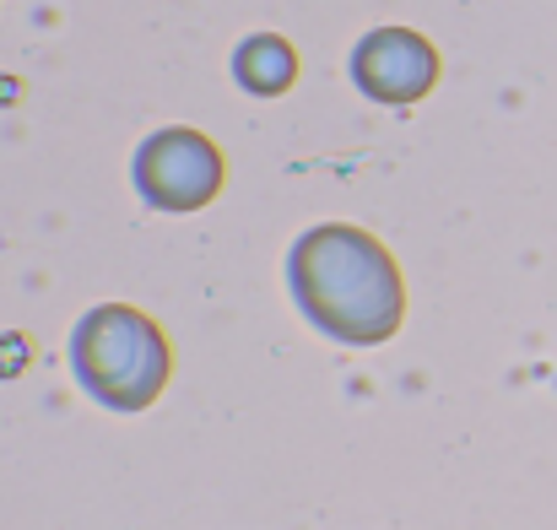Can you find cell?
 <instances>
[{"label":"cell","instance_id":"1","mask_svg":"<svg viewBox=\"0 0 557 530\" xmlns=\"http://www.w3.org/2000/svg\"><path fill=\"white\" fill-rule=\"evenodd\" d=\"M293 293L336 342H384L400 320V276L358 227H314L293 249Z\"/></svg>","mask_w":557,"mask_h":530},{"label":"cell","instance_id":"2","mask_svg":"<svg viewBox=\"0 0 557 530\" xmlns=\"http://www.w3.org/2000/svg\"><path fill=\"white\" fill-rule=\"evenodd\" d=\"M71 353H76L82 384L103 406H114V411L147 406L163 390V379H169V347H163L158 325L141 320L136 309H98V315H87Z\"/></svg>","mask_w":557,"mask_h":530},{"label":"cell","instance_id":"3","mask_svg":"<svg viewBox=\"0 0 557 530\" xmlns=\"http://www.w3.org/2000/svg\"><path fill=\"white\" fill-rule=\"evenodd\" d=\"M136 184L163 211H195V206H206L216 195L222 158L195 131H163V136H152L136 152Z\"/></svg>","mask_w":557,"mask_h":530},{"label":"cell","instance_id":"4","mask_svg":"<svg viewBox=\"0 0 557 530\" xmlns=\"http://www.w3.org/2000/svg\"><path fill=\"white\" fill-rule=\"evenodd\" d=\"M352 76H358V87H363L369 98H379V103H411V98H422V93L433 87L438 60H433V49H428L417 33L379 27V33H369V38L358 44Z\"/></svg>","mask_w":557,"mask_h":530},{"label":"cell","instance_id":"5","mask_svg":"<svg viewBox=\"0 0 557 530\" xmlns=\"http://www.w3.org/2000/svg\"><path fill=\"white\" fill-rule=\"evenodd\" d=\"M233 71H238V82L249 87V93H282L287 82H293V49L282 44V38H249L244 49H238V60H233Z\"/></svg>","mask_w":557,"mask_h":530}]
</instances>
